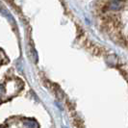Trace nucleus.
I'll use <instances>...</instances> for the list:
<instances>
[{"label": "nucleus", "instance_id": "obj_1", "mask_svg": "<svg viewBox=\"0 0 128 128\" xmlns=\"http://www.w3.org/2000/svg\"><path fill=\"white\" fill-rule=\"evenodd\" d=\"M96 18L107 37L128 48V0H98Z\"/></svg>", "mask_w": 128, "mask_h": 128}]
</instances>
